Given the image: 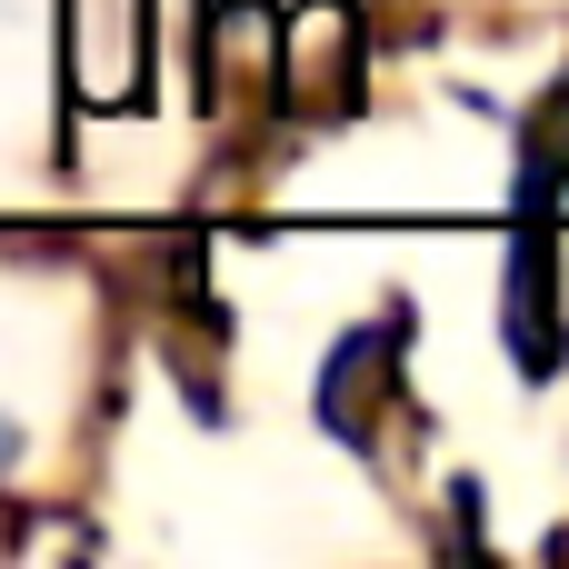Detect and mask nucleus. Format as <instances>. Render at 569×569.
Here are the masks:
<instances>
[{
	"mask_svg": "<svg viewBox=\"0 0 569 569\" xmlns=\"http://www.w3.org/2000/svg\"><path fill=\"white\" fill-rule=\"evenodd\" d=\"M400 360H410V320H400V310L340 330V350L320 360V430L350 440V450H370L380 410H400Z\"/></svg>",
	"mask_w": 569,
	"mask_h": 569,
	"instance_id": "obj_1",
	"label": "nucleus"
},
{
	"mask_svg": "<svg viewBox=\"0 0 569 569\" xmlns=\"http://www.w3.org/2000/svg\"><path fill=\"white\" fill-rule=\"evenodd\" d=\"M0 470H20V420L0 410Z\"/></svg>",
	"mask_w": 569,
	"mask_h": 569,
	"instance_id": "obj_2",
	"label": "nucleus"
}]
</instances>
